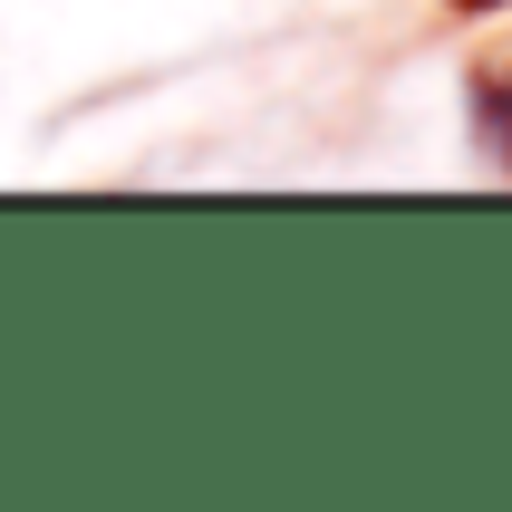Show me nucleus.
I'll list each match as a JSON object with an SVG mask.
<instances>
[{"instance_id": "f257e3e1", "label": "nucleus", "mask_w": 512, "mask_h": 512, "mask_svg": "<svg viewBox=\"0 0 512 512\" xmlns=\"http://www.w3.org/2000/svg\"><path fill=\"white\" fill-rule=\"evenodd\" d=\"M464 116H474L484 165L512 174V58H484V68H474V87H464Z\"/></svg>"}, {"instance_id": "f03ea898", "label": "nucleus", "mask_w": 512, "mask_h": 512, "mask_svg": "<svg viewBox=\"0 0 512 512\" xmlns=\"http://www.w3.org/2000/svg\"><path fill=\"white\" fill-rule=\"evenodd\" d=\"M455 10H474V20H484V10H512V0H455Z\"/></svg>"}]
</instances>
